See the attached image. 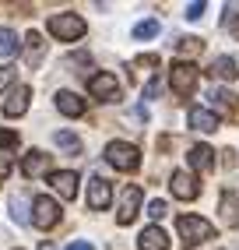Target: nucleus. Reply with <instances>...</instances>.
<instances>
[{"label": "nucleus", "instance_id": "nucleus-1", "mask_svg": "<svg viewBox=\"0 0 239 250\" xmlns=\"http://www.w3.org/2000/svg\"><path fill=\"white\" fill-rule=\"evenodd\" d=\"M46 28H49V36L60 39V42H78L84 32H88V21H84L81 14H74V11H63V14H53Z\"/></svg>", "mask_w": 239, "mask_h": 250}, {"label": "nucleus", "instance_id": "nucleus-2", "mask_svg": "<svg viewBox=\"0 0 239 250\" xmlns=\"http://www.w3.org/2000/svg\"><path fill=\"white\" fill-rule=\"evenodd\" d=\"M176 229H179L183 247H197V243H204V240L215 236V226H211L208 219H200V215H179V219H176Z\"/></svg>", "mask_w": 239, "mask_h": 250}, {"label": "nucleus", "instance_id": "nucleus-3", "mask_svg": "<svg viewBox=\"0 0 239 250\" xmlns=\"http://www.w3.org/2000/svg\"><path fill=\"white\" fill-rule=\"evenodd\" d=\"M106 159H109V166H116V169H123V173H134L141 166V152H138V145H130V141H109Z\"/></svg>", "mask_w": 239, "mask_h": 250}, {"label": "nucleus", "instance_id": "nucleus-4", "mask_svg": "<svg viewBox=\"0 0 239 250\" xmlns=\"http://www.w3.org/2000/svg\"><path fill=\"white\" fill-rule=\"evenodd\" d=\"M197 78H200V71L194 67V63L179 60V63H173V71H169V85H173L176 95H190L197 88Z\"/></svg>", "mask_w": 239, "mask_h": 250}, {"label": "nucleus", "instance_id": "nucleus-5", "mask_svg": "<svg viewBox=\"0 0 239 250\" xmlns=\"http://www.w3.org/2000/svg\"><path fill=\"white\" fill-rule=\"evenodd\" d=\"M141 201H144V194H141L138 183L123 187V197H120V211H116V222H120V226H130L134 219H138V211H141Z\"/></svg>", "mask_w": 239, "mask_h": 250}, {"label": "nucleus", "instance_id": "nucleus-6", "mask_svg": "<svg viewBox=\"0 0 239 250\" xmlns=\"http://www.w3.org/2000/svg\"><path fill=\"white\" fill-rule=\"evenodd\" d=\"M32 208H36V211H32V222H36L39 229H53L57 222H60V205L53 201V197H36V201H32Z\"/></svg>", "mask_w": 239, "mask_h": 250}, {"label": "nucleus", "instance_id": "nucleus-7", "mask_svg": "<svg viewBox=\"0 0 239 250\" xmlns=\"http://www.w3.org/2000/svg\"><path fill=\"white\" fill-rule=\"evenodd\" d=\"M88 92H92L95 99H116V95H120V81H116V74H109V71H99V74L88 78Z\"/></svg>", "mask_w": 239, "mask_h": 250}, {"label": "nucleus", "instance_id": "nucleus-8", "mask_svg": "<svg viewBox=\"0 0 239 250\" xmlns=\"http://www.w3.org/2000/svg\"><path fill=\"white\" fill-rule=\"evenodd\" d=\"M169 187H173V197H179V201H194V197L200 194L197 180L186 173V169H176V173H173V180H169Z\"/></svg>", "mask_w": 239, "mask_h": 250}, {"label": "nucleus", "instance_id": "nucleus-9", "mask_svg": "<svg viewBox=\"0 0 239 250\" xmlns=\"http://www.w3.org/2000/svg\"><path fill=\"white\" fill-rule=\"evenodd\" d=\"M28 99H32V88L28 85H18V88H11L7 95H4V116H21L25 109H28Z\"/></svg>", "mask_w": 239, "mask_h": 250}, {"label": "nucleus", "instance_id": "nucleus-10", "mask_svg": "<svg viewBox=\"0 0 239 250\" xmlns=\"http://www.w3.org/2000/svg\"><path fill=\"white\" fill-rule=\"evenodd\" d=\"M49 187H53L63 201H74V197H78V173H71V169L49 173Z\"/></svg>", "mask_w": 239, "mask_h": 250}, {"label": "nucleus", "instance_id": "nucleus-11", "mask_svg": "<svg viewBox=\"0 0 239 250\" xmlns=\"http://www.w3.org/2000/svg\"><path fill=\"white\" fill-rule=\"evenodd\" d=\"M109 201H113V187H109V180L95 176V180L88 183V205H92L95 211H106Z\"/></svg>", "mask_w": 239, "mask_h": 250}, {"label": "nucleus", "instance_id": "nucleus-12", "mask_svg": "<svg viewBox=\"0 0 239 250\" xmlns=\"http://www.w3.org/2000/svg\"><path fill=\"white\" fill-rule=\"evenodd\" d=\"M186 120H190V127H194V130H204V134L218 130V113L204 109V106H194L190 113H186Z\"/></svg>", "mask_w": 239, "mask_h": 250}, {"label": "nucleus", "instance_id": "nucleus-13", "mask_svg": "<svg viewBox=\"0 0 239 250\" xmlns=\"http://www.w3.org/2000/svg\"><path fill=\"white\" fill-rule=\"evenodd\" d=\"M138 247L141 250H169V236H165L159 226H148L141 236H138Z\"/></svg>", "mask_w": 239, "mask_h": 250}, {"label": "nucleus", "instance_id": "nucleus-14", "mask_svg": "<svg viewBox=\"0 0 239 250\" xmlns=\"http://www.w3.org/2000/svg\"><path fill=\"white\" fill-rule=\"evenodd\" d=\"M84 99L81 95H74V92H57V109L63 113V116H81L84 113Z\"/></svg>", "mask_w": 239, "mask_h": 250}, {"label": "nucleus", "instance_id": "nucleus-15", "mask_svg": "<svg viewBox=\"0 0 239 250\" xmlns=\"http://www.w3.org/2000/svg\"><path fill=\"white\" fill-rule=\"evenodd\" d=\"M186 159H190V166H194V169H200V173H211V169H215V152H211L208 145H194Z\"/></svg>", "mask_w": 239, "mask_h": 250}, {"label": "nucleus", "instance_id": "nucleus-16", "mask_svg": "<svg viewBox=\"0 0 239 250\" xmlns=\"http://www.w3.org/2000/svg\"><path fill=\"white\" fill-rule=\"evenodd\" d=\"M46 166H49V155H42V152H28V155L21 159V173L32 180V176L46 173Z\"/></svg>", "mask_w": 239, "mask_h": 250}, {"label": "nucleus", "instance_id": "nucleus-17", "mask_svg": "<svg viewBox=\"0 0 239 250\" xmlns=\"http://www.w3.org/2000/svg\"><path fill=\"white\" fill-rule=\"evenodd\" d=\"M42 53H46V42H42L39 32L32 28L28 36H25V60H28V63H39V60H42Z\"/></svg>", "mask_w": 239, "mask_h": 250}, {"label": "nucleus", "instance_id": "nucleus-18", "mask_svg": "<svg viewBox=\"0 0 239 250\" xmlns=\"http://www.w3.org/2000/svg\"><path fill=\"white\" fill-rule=\"evenodd\" d=\"M221 222H225V226H239V197L232 190L221 194Z\"/></svg>", "mask_w": 239, "mask_h": 250}, {"label": "nucleus", "instance_id": "nucleus-19", "mask_svg": "<svg viewBox=\"0 0 239 250\" xmlns=\"http://www.w3.org/2000/svg\"><path fill=\"white\" fill-rule=\"evenodd\" d=\"M53 141H57L60 152H67V155H81V138L74 134V130H60Z\"/></svg>", "mask_w": 239, "mask_h": 250}, {"label": "nucleus", "instance_id": "nucleus-20", "mask_svg": "<svg viewBox=\"0 0 239 250\" xmlns=\"http://www.w3.org/2000/svg\"><path fill=\"white\" fill-rule=\"evenodd\" d=\"M211 74L221 78V81H232V78L239 74V71H236V60H232V57H218V60L211 63Z\"/></svg>", "mask_w": 239, "mask_h": 250}, {"label": "nucleus", "instance_id": "nucleus-21", "mask_svg": "<svg viewBox=\"0 0 239 250\" xmlns=\"http://www.w3.org/2000/svg\"><path fill=\"white\" fill-rule=\"evenodd\" d=\"M18 53V36L11 28H0V60H11Z\"/></svg>", "mask_w": 239, "mask_h": 250}, {"label": "nucleus", "instance_id": "nucleus-22", "mask_svg": "<svg viewBox=\"0 0 239 250\" xmlns=\"http://www.w3.org/2000/svg\"><path fill=\"white\" fill-rule=\"evenodd\" d=\"M211 103H215L218 109H229V113H236V95H232L229 88H215V92H211Z\"/></svg>", "mask_w": 239, "mask_h": 250}, {"label": "nucleus", "instance_id": "nucleus-23", "mask_svg": "<svg viewBox=\"0 0 239 250\" xmlns=\"http://www.w3.org/2000/svg\"><path fill=\"white\" fill-rule=\"evenodd\" d=\"M155 36H159V21H155V18L134 25V39H155Z\"/></svg>", "mask_w": 239, "mask_h": 250}, {"label": "nucleus", "instance_id": "nucleus-24", "mask_svg": "<svg viewBox=\"0 0 239 250\" xmlns=\"http://www.w3.org/2000/svg\"><path fill=\"white\" fill-rule=\"evenodd\" d=\"M204 42L200 39H194V36H186V39H179V53H197Z\"/></svg>", "mask_w": 239, "mask_h": 250}, {"label": "nucleus", "instance_id": "nucleus-25", "mask_svg": "<svg viewBox=\"0 0 239 250\" xmlns=\"http://www.w3.org/2000/svg\"><path fill=\"white\" fill-rule=\"evenodd\" d=\"M148 215H151V219H165V215H169V205H165V201H151V205H148Z\"/></svg>", "mask_w": 239, "mask_h": 250}, {"label": "nucleus", "instance_id": "nucleus-26", "mask_svg": "<svg viewBox=\"0 0 239 250\" xmlns=\"http://www.w3.org/2000/svg\"><path fill=\"white\" fill-rule=\"evenodd\" d=\"M14 145H18V134H14V130H0V152H7Z\"/></svg>", "mask_w": 239, "mask_h": 250}, {"label": "nucleus", "instance_id": "nucleus-27", "mask_svg": "<svg viewBox=\"0 0 239 250\" xmlns=\"http://www.w3.org/2000/svg\"><path fill=\"white\" fill-rule=\"evenodd\" d=\"M11 211H14V222H28V215H25V201H21V197H14V201H11Z\"/></svg>", "mask_w": 239, "mask_h": 250}, {"label": "nucleus", "instance_id": "nucleus-28", "mask_svg": "<svg viewBox=\"0 0 239 250\" xmlns=\"http://www.w3.org/2000/svg\"><path fill=\"white\" fill-rule=\"evenodd\" d=\"M159 92H162V78H151L148 85H144V99H155Z\"/></svg>", "mask_w": 239, "mask_h": 250}, {"label": "nucleus", "instance_id": "nucleus-29", "mask_svg": "<svg viewBox=\"0 0 239 250\" xmlns=\"http://www.w3.org/2000/svg\"><path fill=\"white\" fill-rule=\"evenodd\" d=\"M11 81H14V71H11V67H0V92H4Z\"/></svg>", "mask_w": 239, "mask_h": 250}, {"label": "nucleus", "instance_id": "nucleus-30", "mask_svg": "<svg viewBox=\"0 0 239 250\" xmlns=\"http://www.w3.org/2000/svg\"><path fill=\"white\" fill-rule=\"evenodd\" d=\"M7 173H11V159L7 152H0V180H7Z\"/></svg>", "mask_w": 239, "mask_h": 250}, {"label": "nucleus", "instance_id": "nucleus-31", "mask_svg": "<svg viewBox=\"0 0 239 250\" xmlns=\"http://www.w3.org/2000/svg\"><path fill=\"white\" fill-rule=\"evenodd\" d=\"M200 14H204V4H190V7H186V18H190V21H197Z\"/></svg>", "mask_w": 239, "mask_h": 250}, {"label": "nucleus", "instance_id": "nucleus-32", "mask_svg": "<svg viewBox=\"0 0 239 250\" xmlns=\"http://www.w3.org/2000/svg\"><path fill=\"white\" fill-rule=\"evenodd\" d=\"M67 250H92V243H84V240H74V243L67 247Z\"/></svg>", "mask_w": 239, "mask_h": 250}, {"label": "nucleus", "instance_id": "nucleus-33", "mask_svg": "<svg viewBox=\"0 0 239 250\" xmlns=\"http://www.w3.org/2000/svg\"><path fill=\"white\" fill-rule=\"evenodd\" d=\"M39 250H57V247H53V243H42V247H39Z\"/></svg>", "mask_w": 239, "mask_h": 250}]
</instances>
